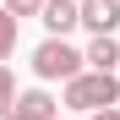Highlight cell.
Here are the masks:
<instances>
[{"instance_id": "6da1fadb", "label": "cell", "mask_w": 120, "mask_h": 120, "mask_svg": "<svg viewBox=\"0 0 120 120\" xmlns=\"http://www.w3.org/2000/svg\"><path fill=\"white\" fill-rule=\"evenodd\" d=\"M60 104L71 115H104L120 104V76H104V71H82L76 82L60 87Z\"/></svg>"}, {"instance_id": "7a4b0ae2", "label": "cell", "mask_w": 120, "mask_h": 120, "mask_svg": "<svg viewBox=\"0 0 120 120\" xmlns=\"http://www.w3.org/2000/svg\"><path fill=\"white\" fill-rule=\"evenodd\" d=\"M33 71H38V82H76V76L87 71V60L76 44H66V38H44V44L33 49Z\"/></svg>"}, {"instance_id": "3957f363", "label": "cell", "mask_w": 120, "mask_h": 120, "mask_svg": "<svg viewBox=\"0 0 120 120\" xmlns=\"http://www.w3.org/2000/svg\"><path fill=\"white\" fill-rule=\"evenodd\" d=\"M82 27L93 38H115L120 27V0H82Z\"/></svg>"}, {"instance_id": "277c9868", "label": "cell", "mask_w": 120, "mask_h": 120, "mask_svg": "<svg viewBox=\"0 0 120 120\" xmlns=\"http://www.w3.org/2000/svg\"><path fill=\"white\" fill-rule=\"evenodd\" d=\"M6 120H60V104H55L44 87H27V93H16V109Z\"/></svg>"}, {"instance_id": "5b68a950", "label": "cell", "mask_w": 120, "mask_h": 120, "mask_svg": "<svg viewBox=\"0 0 120 120\" xmlns=\"http://www.w3.org/2000/svg\"><path fill=\"white\" fill-rule=\"evenodd\" d=\"M38 22L49 27V38H66L71 27H82V0H49Z\"/></svg>"}, {"instance_id": "8992f818", "label": "cell", "mask_w": 120, "mask_h": 120, "mask_svg": "<svg viewBox=\"0 0 120 120\" xmlns=\"http://www.w3.org/2000/svg\"><path fill=\"white\" fill-rule=\"evenodd\" d=\"M82 60H87V71L115 76V71H120V38H93V44L82 49Z\"/></svg>"}, {"instance_id": "52a82bcc", "label": "cell", "mask_w": 120, "mask_h": 120, "mask_svg": "<svg viewBox=\"0 0 120 120\" xmlns=\"http://www.w3.org/2000/svg\"><path fill=\"white\" fill-rule=\"evenodd\" d=\"M16 27H22V22H16L11 11H0V66L16 55Z\"/></svg>"}, {"instance_id": "ba28073f", "label": "cell", "mask_w": 120, "mask_h": 120, "mask_svg": "<svg viewBox=\"0 0 120 120\" xmlns=\"http://www.w3.org/2000/svg\"><path fill=\"white\" fill-rule=\"evenodd\" d=\"M44 6L49 0H0V11H11L16 22H22V16H44Z\"/></svg>"}, {"instance_id": "9c48e42d", "label": "cell", "mask_w": 120, "mask_h": 120, "mask_svg": "<svg viewBox=\"0 0 120 120\" xmlns=\"http://www.w3.org/2000/svg\"><path fill=\"white\" fill-rule=\"evenodd\" d=\"M11 109H16V76H11L6 66H0V120H6Z\"/></svg>"}, {"instance_id": "30bf717a", "label": "cell", "mask_w": 120, "mask_h": 120, "mask_svg": "<svg viewBox=\"0 0 120 120\" xmlns=\"http://www.w3.org/2000/svg\"><path fill=\"white\" fill-rule=\"evenodd\" d=\"M93 120H120V109H104V115H93Z\"/></svg>"}, {"instance_id": "8fae6325", "label": "cell", "mask_w": 120, "mask_h": 120, "mask_svg": "<svg viewBox=\"0 0 120 120\" xmlns=\"http://www.w3.org/2000/svg\"><path fill=\"white\" fill-rule=\"evenodd\" d=\"M115 76H120V71H115Z\"/></svg>"}]
</instances>
